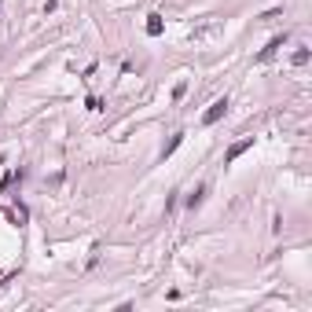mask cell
Returning <instances> with one entry per match:
<instances>
[{
  "label": "cell",
  "mask_w": 312,
  "mask_h": 312,
  "mask_svg": "<svg viewBox=\"0 0 312 312\" xmlns=\"http://www.w3.org/2000/svg\"><path fill=\"white\" fill-rule=\"evenodd\" d=\"M187 96V81H176L173 84V99H184Z\"/></svg>",
  "instance_id": "7"
},
{
  "label": "cell",
  "mask_w": 312,
  "mask_h": 312,
  "mask_svg": "<svg viewBox=\"0 0 312 312\" xmlns=\"http://www.w3.org/2000/svg\"><path fill=\"white\" fill-rule=\"evenodd\" d=\"M290 63H294V66H305V63H309V52H305V48H298V52H294V59H290Z\"/></svg>",
  "instance_id": "8"
},
{
  "label": "cell",
  "mask_w": 312,
  "mask_h": 312,
  "mask_svg": "<svg viewBox=\"0 0 312 312\" xmlns=\"http://www.w3.org/2000/svg\"><path fill=\"white\" fill-rule=\"evenodd\" d=\"M250 147H253V136H246V140H239V144H232V147H228V155H224V162H228V165H232V162H235V158H239V155H246V151H250Z\"/></svg>",
  "instance_id": "2"
},
{
  "label": "cell",
  "mask_w": 312,
  "mask_h": 312,
  "mask_svg": "<svg viewBox=\"0 0 312 312\" xmlns=\"http://www.w3.org/2000/svg\"><path fill=\"white\" fill-rule=\"evenodd\" d=\"M180 144H184V132H176V136H173V140H169V144H165V151H162V158H169V155H173V151H176V147H180Z\"/></svg>",
  "instance_id": "6"
},
{
  "label": "cell",
  "mask_w": 312,
  "mask_h": 312,
  "mask_svg": "<svg viewBox=\"0 0 312 312\" xmlns=\"http://www.w3.org/2000/svg\"><path fill=\"white\" fill-rule=\"evenodd\" d=\"M224 114H228V99H213V103H210V110L202 114V125H217V121H221Z\"/></svg>",
  "instance_id": "1"
},
{
  "label": "cell",
  "mask_w": 312,
  "mask_h": 312,
  "mask_svg": "<svg viewBox=\"0 0 312 312\" xmlns=\"http://www.w3.org/2000/svg\"><path fill=\"white\" fill-rule=\"evenodd\" d=\"M147 33L151 37H162V15H147Z\"/></svg>",
  "instance_id": "4"
},
{
  "label": "cell",
  "mask_w": 312,
  "mask_h": 312,
  "mask_svg": "<svg viewBox=\"0 0 312 312\" xmlns=\"http://www.w3.org/2000/svg\"><path fill=\"white\" fill-rule=\"evenodd\" d=\"M202 198H206V187H195V191L187 195V210H198V206H202Z\"/></svg>",
  "instance_id": "5"
},
{
  "label": "cell",
  "mask_w": 312,
  "mask_h": 312,
  "mask_svg": "<svg viewBox=\"0 0 312 312\" xmlns=\"http://www.w3.org/2000/svg\"><path fill=\"white\" fill-rule=\"evenodd\" d=\"M283 44H287V33H283V37H272V41H268V48H261V55H257V63H268V59H272V55H276V52L283 48Z\"/></svg>",
  "instance_id": "3"
}]
</instances>
